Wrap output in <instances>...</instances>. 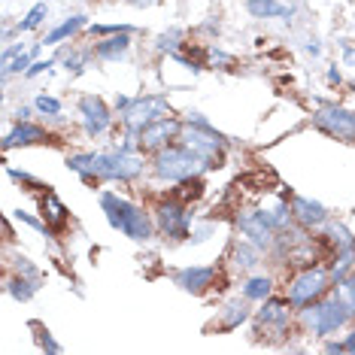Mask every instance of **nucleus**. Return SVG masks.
<instances>
[{"instance_id":"obj_3","label":"nucleus","mask_w":355,"mask_h":355,"mask_svg":"<svg viewBox=\"0 0 355 355\" xmlns=\"http://www.w3.org/2000/svg\"><path fill=\"white\" fill-rule=\"evenodd\" d=\"M180 143H185L189 149H195L200 158L207 161V171L222 167V152H225V137L207 122L200 112H189L182 122V131L176 137Z\"/></svg>"},{"instance_id":"obj_14","label":"nucleus","mask_w":355,"mask_h":355,"mask_svg":"<svg viewBox=\"0 0 355 355\" xmlns=\"http://www.w3.org/2000/svg\"><path fill=\"white\" fill-rule=\"evenodd\" d=\"M79 116H83V128H85L88 137L107 134L110 125H112V112L98 94H85V98L79 101Z\"/></svg>"},{"instance_id":"obj_35","label":"nucleus","mask_w":355,"mask_h":355,"mask_svg":"<svg viewBox=\"0 0 355 355\" xmlns=\"http://www.w3.org/2000/svg\"><path fill=\"white\" fill-rule=\"evenodd\" d=\"M328 83H331V85H340V83H343V76H340V70H337V67L328 70Z\"/></svg>"},{"instance_id":"obj_28","label":"nucleus","mask_w":355,"mask_h":355,"mask_svg":"<svg viewBox=\"0 0 355 355\" xmlns=\"http://www.w3.org/2000/svg\"><path fill=\"white\" fill-rule=\"evenodd\" d=\"M46 12H49V10H46V3H37L34 10L25 15V21H19V28H15V31H19V34H25V31L40 28V25H43V19H46Z\"/></svg>"},{"instance_id":"obj_38","label":"nucleus","mask_w":355,"mask_h":355,"mask_svg":"<svg viewBox=\"0 0 355 355\" xmlns=\"http://www.w3.org/2000/svg\"><path fill=\"white\" fill-rule=\"evenodd\" d=\"M125 3H131V6H152V3H158V0H125Z\"/></svg>"},{"instance_id":"obj_27","label":"nucleus","mask_w":355,"mask_h":355,"mask_svg":"<svg viewBox=\"0 0 355 355\" xmlns=\"http://www.w3.org/2000/svg\"><path fill=\"white\" fill-rule=\"evenodd\" d=\"M334 292L343 297L346 306H349V313L355 316V273H349V277H343L340 282L334 286Z\"/></svg>"},{"instance_id":"obj_40","label":"nucleus","mask_w":355,"mask_h":355,"mask_svg":"<svg viewBox=\"0 0 355 355\" xmlns=\"http://www.w3.org/2000/svg\"><path fill=\"white\" fill-rule=\"evenodd\" d=\"M306 52H310V55H319L322 46H319V43H310V46H306Z\"/></svg>"},{"instance_id":"obj_36","label":"nucleus","mask_w":355,"mask_h":355,"mask_svg":"<svg viewBox=\"0 0 355 355\" xmlns=\"http://www.w3.org/2000/svg\"><path fill=\"white\" fill-rule=\"evenodd\" d=\"M128 107H131V98H125V94H119V98H116V110H119V112H125Z\"/></svg>"},{"instance_id":"obj_20","label":"nucleus","mask_w":355,"mask_h":355,"mask_svg":"<svg viewBox=\"0 0 355 355\" xmlns=\"http://www.w3.org/2000/svg\"><path fill=\"white\" fill-rule=\"evenodd\" d=\"M128 49H131V34H110L103 43L94 46L98 58H103V61H119Z\"/></svg>"},{"instance_id":"obj_26","label":"nucleus","mask_w":355,"mask_h":355,"mask_svg":"<svg viewBox=\"0 0 355 355\" xmlns=\"http://www.w3.org/2000/svg\"><path fill=\"white\" fill-rule=\"evenodd\" d=\"M200 195H204V180H200V176H189V180H182L180 189L173 191V198H180L182 204H189V200H198Z\"/></svg>"},{"instance_id":"obj_34","label":"nucleus","mask_w":355,"mask_h":355,"mask_svg":"<svg viewBox=\"0 0 355 355\" xmlns=\"http://www.w3.org/2000/svg\"><path fill=\"white\" fill-rule=\"evenodd\" d=\"M52 64H55V61H34V64H31V67L25 70V76H28V79H31V76H40L43 70H49Z\"/></svg>"},{"instance_id":"obj_17","label":"nucleus","mask_w":355,"mask_h":355,"mask_svg":"<svg viewBox=\"0 0 355 355\" xmlns=\"http://www.w3.org/2000/svg\"><path fill=\"white\" fill-rule=\"evenodd\" d=\"M292 213H295V222L301 228H319V225L328 222V209L319 204V200H310V198H292Z\"/></svg>"},{"instance_id":"obj_18","label":"nucleus","mask_w":355,"mask_h":355,"mask_svg":"<svg viewBox=\"0 0 355 355\" xmlns=\"http://www.w3.org/2000/svg\"><path fill=\"white\" fill-rule=\"evenodd\" d=\"M40 207H43V222L49 225V231H52V234H61L64 228H67L70 213H67V207L61 204L58 195H55L52 189H46V195L40 198Z\"/></svg>"},{"instance_id":"obj_32","label":"nucleus","mask_w":355,"mask_h":355,"mask_svg":"<svg viewBox=\"0 0 355 355\" xmlns=\"http://www.w3.org/2000/svg\"><path fill=\"white\" fill-rule=\"evenodd\" d=\"M88 61V52H73L64 58V64H67V70H73V73H83V64Z\"/></svg>"},{"instance_id":"obj_4","label":"nucleus","mask_w":355,"mask_h":355,"mask_svg":"<svg viewBox=\"0 0 355 355\" xmlns=\"http://www.w3.org/2000/svg\"><path fill=\"white\" fill-rule=\"evenodd\" d=\"M152 171L155 176L167 182H182L189 176H200L207 171V161L198 155L195 149H189L185 143H167L155 152V161H152Z\"/></svg>"},{"instance_id":"obj_33","label":"nucleus","mask_w":355,"mask_h":355,"mask_svg":"<svg viewBox=\"0 0 355 355\" xmlns=\"http://www.w3.org/2000/svg\"><path fill=\"white\" fill-rule=\"evenodd\" d=\"M37 328H40V325H37ZM40 346H43L46 352H61V346L52 340V334H49L46 328H40Z\"/></svg>"},{"instance_id":"obj_25","label":"nucleus","mask_w":355,"mask_h":355,"mask_svg":"<svg viewBox=\"0 0 355 355\" xmlns=\"http://www.w3.org/2000/svg\"><path fill=\"white\" fill-rule=\"evenodd\" d=\"M270 292H273V282L268 277H252L243 282V295L249 301H264V297H270Z\"/></svg>"},{"instance_id":"obj_21","label":"nucleus","mask_w":355,"mask_h":355,"mask_svg":"<svg viewBox=\"0 0 355 355\" xmlns=\"http://www.w3.org/2000/svg\"><path fill=\"white\" fill-rule=\"evenodd\" d=\"M246 319H249V306H246L243 301H231V304L222 310L219 331H234V328H240V325H243Z\"/></svg>"},{"instance_id":"obj_16","label":"nucleus","mask_w":355,"mask_h":355,"mask_svg":"<svg viewBox=\"0 0 355 355\" xmlns=\"http://www.w3.org/2000/svg\"><path fill=\"white\" fill-rule=\"evenodd\" d=\"M34 143H55V137L46 131V128H40V125H31L28 119H19V125L12 128L10 134H6V140H3V149L10 152L15 146H34Z\"/></svg>"},{"instance_id":"obj_29","label":"nucleus","mask_w":355,"mask_h":355,"mask_svg":"<svg viewBox=\"0 0 355 355\" xmlns=\"http://www.w3.org/2000/svg\"><path fill=\"white\" fill-rule=\"evenodd\" d=\"M182 40H185V34H182L180 28H173L171 34H161V37H158V49H161V52H180V43H182Z\"/></svg>"},{"instance_id":"obj_15","label":"nucleus","mask_w":355,"mask_h":355,"mask_svg":"<svg viewBox=\"0 0 355 355\" xmlns=\"http://www.w3.org/2000/svg\"><path fill=\"white\" fill-rule=\"evenodd\" d=\"M216 282H219V268H213V264L209 268H185L176 273V286L189 295H204Z\"/></svg>"},{"instance_id":"obj_1","label":"nucleus","mask_w":355,"mask_h":355,"mask_svg":"<svg viewBox=\"0 0 355 355\" xmlns=\"http://www.w3.org/2000/svg\"><path fill=\"white\" fill-rule=\"evenodd\" d=\"M67 167L79 173L88 185H98L103 180L110 182H131L143 173V158L134 155L128 146L116 152H79L67 158Z\"/></svg>"},{"instance_id":"obj_30","label":"nucleus","mask_w":355,"mask_h":355,"mask_svg":"<svg viewBox=\"0 0 355 355\" xmlns=\"http://www.w3.org/2000/svg\"><path fill=\"white\" fill-rule=\"evenodd\" d=\"M34 107L43 112V116H61V101L49 98V94H40V98L34 101Z\"/></svg>"},{"instance_id":"obj_13","label":"nucleus","mask_w":355,"mask_h":355,"mask_svg":"<svg viewBox=\"0 0 355 355\" xmlns=\"http://www.w3.org/2000/svg\"><path fill=\"white\" fill-rule=\"evenodd\" d=\"M180 131H182V122H176L173 116H164V119L146 125L140 134H137V146H140L143 152H158L161 146L173 143L176 137H180Z\"/></svg>"},{"instance_id":"obj_37","label":"nucleus","mask_w":355,"mask_h":355,"mask_svg":"<svg viewBox=\"0 0 355 355\" xmlns=\"http://www.w3.org/2000/svg\"><path fill=\"white\" fill-rule=\"evenodd\" d=\"M325 352H346V346H343V343H334V340H331V343H325Z\"/></svg>"},{"instance_id":"obj_10","label":"nucleus","mask_w":355,"mask_h":355,"mask_svg":"<svg viewBox=\"0 0 355 355\" xmlns=\"http://www.w3.org/2000/svg\"><path fill=\"white\" fill-rule=\"evenodd\" d=\"M313 125L322 134L334 137L340 143H355V112L343 107H322L313 112Z\"/></svg>"},{"instance_id":"obj_24","label":"nucleus","mask_w":355,"mask_h":355,"mask_svg":"<svg viewBox=\"0 0 355 355\" xmlns=\"http://www.w3.org/2000/svg\"><path fill=\"white\" fill-rule=\"evenodd\" d=\"M261 261V249H258L255 243H237L234 246V264L237 268H243V270H249V268H255V264Z\"/></svg>"},{"instance_id":"obj_23","label":"nucleus","mask_w":355,"mask_h":355,"mask_svg":"<svg viewBox=\"0 0 355 355\" xmlns=\"http://www.w3.org/2000/svg\"><path fill=\"white\" fill-rule=\"evenodd\" d=\"M79 28H85V15H73V19H67V21H61L58 28L52 31V34H46L43 43L46 46H58L61 40H67V37H73Z\"/></svg>"},{"instance_id":"obj_6","label":"nucleus","mask_w":355,"mask_h":355,"mask_svg":"<svg viewBox=\"0 0 355 355\" xmlns=\"http://www.w3.org/2000/svg\"><path fill=\"white\" fill-rule=\"evenodd\" d=\"M331 282H334V279H331V270L319 268V264H310V268H301L292 279H288L286 297L297 306V310H304V306L316 304L319 297L328 295Z\"/></svg>"},{"instance_id":"obj_31","label":"nucleus","mask_w":355,"mask_h":355,"mask_svg":"<svg viewBox=\"0 0 355 355\" xmlns=\"http://www.w3.org/2000/svg\"><path fill=\"white\" fill-rule=\"evenodd\" d=\"M6 173H10L15 182H25V185H31V189H49V185H43L40 180H34V176H31V173H25V171H12V167H10V171H6Z\"/></svg>"},{"instance_id":"obj_9","label":"nucleus","mask_w":355,"mask_h":355,"mask_svg":"<svg viewBox=\"0 0 355 355\" xmlns=\"http://www.w3.org/2000/svg\"><path fill=\"white\" fill-rule=\"evenodd\" d=\"M155 225L164 237L171 240H189L191 237V213L189 204H182L180 198H167L155 207Z\"/></svg>"},{"instance_id":"obj_22","label":"nucleus","mask_w":355,"mask_h":355,"mask_svg":"<svg viewBox=\"0 0 355 355\" xmlns=\"http://www.w3.org/2000/svg\"><path fill=\"white\" fill-rule=\"evenodd\" d=\"M6 292H10L15 301H31L34 297V292H37V277H12V279H6Z\"/></svg>"},{"instance_id":"obj_5","label":"nucleus","mask_w":355,"mask_h":355,"mask_svg":"<svg viewBox=\"0 0 355 355\" xmlns=\"http://www.w3.org/2000/svg\"><path fill=\"white\" fill-rule=\"evenodd\" d=\"M301 319H304V325L310 328L316 337H328V334H334V331H340L346 322L352 319V313H349V306H346L343 297L334 292V295L319 297L316 304L304 306Z\"/></svg>"},{"instance_id":"obj_12","label":"nucleus","mask_w":355,"mask_h":355,"mask_svg":"<svg viewBox=\"0 0 355 355\" xmlns=\"http://www.w3.org/2000/svg\"><path fill=\"white\" fill-rule=\"evenodd\" d=\"M237 228L243 231V237H249V243H255L258 249L277 246V231H273V225L268 222V216H264L261 209H240Z\"/></svg>"},{"instance_id":"obj_2","label":"nucleus","mask_w":355,"mask_h":355,"mask_svg":"<svg viewBox=\"0 0 355 355\" xmlns=\"http://www.w3.org/2000/svg\"><path fill=\"white\" fill-rule=\"evenodd\" d=\"M101 209L107 213V222L116 231H122L131 240H149L152 237V219L143 207L131 204L128 198H119L116 191H101Z\"/></svg>"},{"instance_id":"obj_7","label":"nucleus","mask_w":355,"mask_h":355,"mask_svg":"<svg viewBox=\"0 0 355 355\" xmlns=\"http://www.w3.org/2000/svg\"><path fill=\"white\" fill-rule=\"evenodd\" d=\"M171 116V103H167V94H143V98H134L131 107L122 112V122L128 128V134L137 140V134L146 125L158 122V119Z\"/></svg>"},{"instance_id":"obj_11","label":"nucleus","mask_w":355,"mask_h":355,"mask_svg":"<svg viewBox=\"0 0 355 355\" xmlns=\"http://www.w3.org/2000/svg\"><path fill=\"white\" fill-rule=\"evenodd\" d=\"M328 240L334 243V255H331V279L340 282L343 277H349L355 268V237L343 225H331Z\"/></svg>"},{"instance_id":"obj_8","label":"nucleus","mask_w":355,"mask_h":355,"mask_svg":"<svg viewBox=\"0 0 355 355\" xmlns=\"http://www.w3.org/2000/svg\"><path fill=\"white\" fill-rule=\"evenodd\" d=\"M264 306L258 310V325L255 334H261L264 340H282L292 328V301L288 297H264Z\"/></svg>"},{"instance_id":"obj_19","label":"nucleus","mask_w":355,"mask_h":355,"mask_svg":"<svg viewBox=\"0 0 355 355\" xmlns=\"http://www.w3.org/2000/svg\"><path fill=\"white\" fill-rule=\"evenodd\" d=\"M246 10L252 19H292V10L279 0H246Z\"/></svg>"},{"instance_id":"obj_39","label":"nucleus","mask_w":355,"mask_h":355,"mask_svg":"<svg viewBox=\"0 0 355 355\" xmlns=\"http://www.w3.org/2000/svg\"><path fill=\"white\" fill-rule=\"evenodd\" d=\"M343 346H346V352H355V331H352L349 337H346V343H343Z\"/></svg>"}]
</instances>
